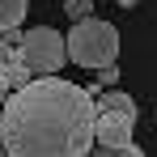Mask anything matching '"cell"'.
<instances>
[{"label":"cell","mask_w":157,"mask_h":157,"mask_svg":"<svg viewBox=\"0 0 157 157\" xmlns=\"http://www.w3.org/2000/svg\"><path fill=\"white\" fill-rule=\"evenodd\" d=\"M64 13H68V21H85V17H94V0H64Z\"/></svg>","instance_id":"obj_9"},{"label":"cell","mask_w":157,"mask_h":157,"mask_svg":"<svg viewBox=\"0 0 157 157\" xmlns=\"http://www.w3.org/2000/svg\"><path fill=\"white\" fill-rule=\"evenodd\" d=\"M17 55L34 77H55L68 59V47H64V34H55L51 26H34V30H21Z\"/></svg>","instance_id":"obj_3"},{"label":"cell","mask_w":157,"mask_h":157,"mask_svg":"<svg viewBox=\"0 0 157 157\" xmlns=\"http://www.w3.org/2000/svg\"><path fill=\"white\" fill-rule=\"evenodd\" d=\"M115 81H119V68H115V64H106V68H98V72H94V81L85 85V94H89V98H98V94H102V89H110Z\"/></svg>","instance_id":"obj_7"},{"label":"cell","mask_w":157,"mask_h":157,"mask_svg":"<svg viewBox=\"0 0 157 157\" xmlns=\"http://www.w3.org/2000/svg\"><path fill=\"white\" fill-rule=\"evenodd\" d=\"M94 144H102V149H123V144H132V119H123V115H98Z\"/></svg>","instance_id":"obj_4"},{"label":"cell","mask_w":157,"mask_h":157,"mask_svg":"<svg viewBox=\"0 0 157 157\" xmlns=\"http://www.w3.org/2000/svg\"><path fill=\"white\" fill-rule=\"evenodd\" d=\"M98 110L85 85L34 77L0 110V144L9 157H85L94 149Z\"/></svg>","instance_id":"obj_1"},{"label":"cell","mask_w":157,"mask_h":157,"mask_svg":"<svg viewBox=\"0 0 157 157\" xmlns=\"http://www.w3.org/2000/svg\"><path fill=\"white\" fill-rule=\"evenodd\" d=\"M94 110H98V115H123V119L136 123V98L123 94V89H102V94L94 98Z\"/></svg>","instance_id":"obj_5"},{"label":"cell","mask_w":157,"mask_h":157,"mask_svg":"<svg viewBox=\"0 0 157 157\" xmlns=\"http://www.w3.org/2000/svg\"><path fill=\"white\" fill-rule=\"evenodd\" d=\"M13 59H17V47H9V43L0 38V68H4V64H13Z\"/></svg>","instance_id":"obj_11"},{"label":"cell","mask_w":157,"mask_h":157,"mask_svg":"<svg viewBox=\"0 0 157 157\" xmlns=\"http://www.w3.org/2000/svg\"><path fill=\"white\" fill-rule=\"evenodd\" d=\"M26 17V0H0V34L4 30H17Z\"/></svg>","instance_id":"obj_6"},{"label":"cell","mask_w":157,"mask_h":157,"mask_svg":"<svg viewBox=\"0 0 157 157\" xmlns=\"http://www.w3.org/2000/svg\"><path fill=\"white\" fill-rule=\"evenodd\" d=\"M0 157H9V153H4V144H0Z\"/></svg>","instance_id":"obj_14"},{"label":"cell","mask_w":157,"mask_h":157,"mask_svg":"<svg viewBox=\"0 0 157 157\" xmlns=\"http://www.w3.org/2000/svg\"><path fill=\"white\" fill-rule=\"evenodd\" d=\"M64 47H68V59L81 64V68H106V64H115V55H119V30L102 21V17H85V21H72L68 26V38H64Z\"/></svg>","instance_id":"obj_2"},{"label":"cell","mask_w":157,"mask_h":157,"mask_svg":"<svg viewBox=\"0 0 157 157\" xmlns=\"http://www.w3.org/2000/svg\"><path fill=\"white\" fill-rule=\"evenodd\" d=\"M4 72H9V85H13V89H26L30 81H34V72H30L26 64H21V55H17L13 64H4Z\"/></svg>","instance_id":"obj_8"},{"label":"cell","mask_w":157,"mask_h":157,"mask_svg":"<svg viewBox=\"0 0 157 157\" xmlns=\"http://www.w3.org/2000/svg\"><path fill=\"white\" fill-rule=\"evenodd\" d=\"M9 94H13V85H9V72L0 68V102H9Z\"/></svg>","instance_id":"obj_12"},{"label":"cell","mask_w":157,"mask_h":157,"mask_svg":"<svg viewBox=\"0 0 157 157\" xmlns=\"http://www.w3.org/2000/svg\"><path fill=\"white\" fill-rule=\"evenodd\" d=\"M115 4H123V9H136V4H140V0H115Z\"/></svg>","instance_id":"obj_13"},{"label":"cell","mask_w":157,"mask_h":157,"mask_svg":"<svg viewBox=\"0 0 157 157\" xmlns=\"http://www.w3.org/2000/svg\"><path fill=\"white\" fill-rule=\"evenodd\" d=\"M85 157H144V153H140L136 144H123V149H102V144H94Z\"/></svg>","instance_id":"obj_10"}]
</instances>
